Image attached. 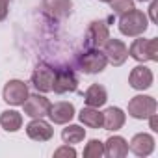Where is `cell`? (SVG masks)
<instances>
[{
	"label": "cell",
	"mask_w": 158,
	"mask_h": 158,
	"mask_svg": "<svg viewBox=\"0 0 158 158\" xmlns=\"http://www.w3.org/2000/svg\"><path fill=\"white\" fill-rule=\"evenodd\" d=\"M149 26V21H147V15L139 10H130L127 13L121 15L119 19V32L127 37H138L141 34H145Z\"/></svg>",
	"instance_id": "cell-1"
},
{
	"label": "cell",
	"mask_w": 158,
	"mask_h": 158,
	"mask_svg": "<svg viewBox=\"0 0 158 158\" xmlns=\"http://www.w3.org/2000/svg\"><path fill=\"white\" fill-rule=\"evenodd\" d=\"M128 56L134 58L136 61L143 63V61H158V39H134L130 48H128Z\"/></svg>",
	"instance_id": "cell-2"
},
{
	"label": "cell",
	"mask_w": 158,
	"mask_h": 158,
	"mask_svg": "<svg viewBox=\"0 0 158 158\" xmlns=\"http://www.w3.org/2000/svg\"><path fill=\"white\" fill-rule=\"evenodd\" d=\"M78 69L86 74H97L102 73L108 65V60L104 56V52H101L99 48H89L86 52H82L78 56Z\"/></svg>",
	"instance_id": "cell-3"
},
{
	"label": "cell",
	"mask_w": 158,
	"mask_h": 158,
	"mask_svg": "<svg viewBox=\"0 0 158 158\" xmlns=\"http://www.w3.org/2000/svg\"><path fill=\"white\" fill-rule=\"evenodd\" d=\"M156 114V101L149 95H136L128 102V115L134 119H147Z\"/></svg>",
	"instance_id": "cell-4"
},
{
	"label": "cell",
	"mask_w": 158,
	"mask_h": 158,
	"mask_svg": "<svg viewBox=\"0 0 158 158\" xmlns=\"http://www.w3.org/2000/svg\"><path fill=\"white\" fill-rule=\"evenodd\" d=\"M78 88V78L71 69H60L54 73V82H52V91L58 95L63 93H73Z\"/></svg>",
	"instance_id": "cell-5"
},
{
	"label": "cell",
	"mask_w": 158,
	"mask_h": 158,
	"mask_svg": "<svg viewBox=\"0 0 158 158\" xmlns=\"http://www.w3.org/2000/svg\"><path fill=\"white\" fill-rule=\"evenodd\" d=\"M4 101L11 106H23L24 101L28 99V86L23 82V80H10L6 86H4Z\"/></svg>",
	"instance_id": "cell-6"
},
{
	"label": "cell",
	"mask_w": 158,
	"mask_h": 158,
	"mask_svg": "<svg viewBox=\"0 0 158 158\" xmlns=\"http://www.w3.org/2000/svg\"><path fill=\"white\" fill-rule=\"evenodd\" d=\"M104 47V56H106V60L114 65V67H119V65H123L125 61H127V58H128V48H127V45L121 41V39H112V37H108V41L102 45Z\"/></svg>",
	"instance_id": "cell-7"
},
{
	"label": "cell",
	"mask_w": 158,
	"mask_h": 158,
	"mask_svg": "<svg viewBox=\"0 0 158 158\" xmlns=\"http://www.w3.org/2000/svg\"><path fill=\"white\" fill-rule=\"evenodd\" d=\"M54 73H56V71H54L52 67L45 65V63L37 65L35 71L32 73V86H34L37 91H41V93H48V91H52Z\"/></svg>",
	"instance_id": "cell-8"
},
{
	"label": "cell",
	"mask_w": 158,
	"mask_h": 158,
	"mask_svg": "<svg viewBox=\"0 0 158 158\" xmlns=\"http://www.w3.org/2000/svg\"><path fill=\"white\" fill-rule=\"evenodd\" d=\"M23 108H24V114L30 115L32 119H35V117H45V115L48 114L50 101H48L45 95L34 93V95H28V99L24 101Z\"/></svg>",
	"instance_id": "cell-9"
},
{
	"label": "cell",
	"mask_w": 158,
	"mask_h": 158,
	"mask_svg": "<svg viewBox=\"0 0 158 158\" xmlns=\"http://www.w3.org/2000/svg\"><path fill=\"white\" fill-rule=\"evenodd\" d=\"M108 37H110V30L104 21H93L86 32V39L91 48H101L108 41Z\"/></svg>",
	"instance_id": "cell-10"
},
{
	"label": "cell",
	"mask_w": 158,
	"mask_h": 158,
	"mask_svg": "<svg viewBox=\"0 0 158 158\" xmlns=\"http://www.w3.org/2000/svg\"><path fill=\"white\" fill-rule=\"evenodd\" d=\"M26 134L34 141H48L52 138L54 130H52L50 123L43 121V117H35L26 125Z\"/></svg>",
	"instance_id": "cell-11"
},
{
	"label": "cell",
	"mask_w": 158,
	"mask_h": 158,
	"mask_svg": "<svg viewBox=\"0 0 158 158\" xmlns=\"http://www.w3.org/2000/svg\"><path fill=\"white\" fill-rule=\"evenodd\" d=\"M152 80H154V76H152V71L145 65H138L130 71V76H128V84L134 88V89H149L152 86Z\"/></svg>",
	"instance_id": "cell-12"
},
{
	"label": "cell",
	"mask_w": 158,
	"mask_h": 158,
	"mask_svg": "<svg viewBox=\"0 0 158 158\" xmlns=\"http://www.w3.org/2000/svg\"><path fill=\"white\" fill-rule=\"evenodd\" d=\"M73 2L71 0H43V11L56 21H61L71 15Z\"/></svg>",
	"instance_id": "cell-13"
},
{
	"label": "cell",
	"mask_w": 158,
	"mask_h": 158,
	"mask_svg": "<svg viewBox=\"0 0 158 158\" xmlns=\"http://www.w3.org/2000/svg\"><path fill=\"white\" fill-rule=\"evenodd\" d=\"M47 115H48L50 121L56 123V125H67V123L74 117V106H73V102H65V101H61V102L50 104Z\"/></svg>",
	"instance_id": "cell-14"
},
{
	"label": "cell",
	"mask_w": 158,
	"mask_h": 158,
	"mask_svg": "<svg viewBox=\"0 0 158 158\" xmlns=\"http://www.w3.org/2000/svg\"><path fill=\"white\" fill-rule=\"evenodd\" d=\"M128 151H132L136 156H149L154 151V138L147 132H139L130 139Z\"/></svg>",
	"instance_id": "cell-15"
},
{
	"label": "cell",
	"mask_w": 158,
	"mask_h": 158,
	"mask_svg": "<svg viewBox=\"0 0 158 158\" xmlns=\"http://www.w3.org/2000/svg\"><path fill=\"white\" fill-rule=\"evenodd\" d=\"M104 154L108 158H125L128 154V143L121 136H112L104 143Z\"/></svg>",
	"instance_id": "cell-16"
},
{
	"label": "cell",
	"mask_w": 158,
	"mask_h": 158,
	"mask_svg": "<svg viewBox=\"0 0 158 158\" xmlns=\"http://www.w3.org/2000/svg\"><path fill=\"white\" fill-rule=\"evenodd\" d=\"M125 119H127V115H125V112L121 110V108H115V106H110L104 114H102V127L106 128V130H119L123 125H125Z\"/></svg>",
	"instance_id": "cell-17"
},
{
	"label": "cell",
	"mask_w": 158,
	"mask_h": 158,
	"mask_svg": "<svg viewBox=\"0 0 158 158\" xmlns=\"http://www.w3.org/2000/svg\"><path fill=\"white\" fill-rule=\"evenodd\" d=\"M84 101L88 106H93V108H101L102 104H106L108 101V93L106 89L101 86V84H91L88 88V91L84 93Z\"/></svg>",
	"instance_id": "cell-18"
},
{
	"label": "cell",
	"mask_w": 158,
	"mask_h": 158,
	"mask_svg": "<svg viewBox=\"0 0 158 158\" xmlns=\"http://www.w3.org/2000/svg\"><path fill=\"white\" fill-rule=\"evenodd\" d=\"M0 127L6 132H17L23 127V115L15 110H4L0 114Z\"/></svg>",
	"instance_id": "cell-19"
},
{
	"label": "cell",
	"mask_w": 158,
	"mask_h": 158,
	"mask_svg": "<svg viewBox=\"0 0 158 158\" xmlns=\"http://www.w3.org/2000/svg\"><path fill=\"white\" fill-rule=\"evenodd\" d=\"M78 119L89 128H101L102 127V112H99V108H93V106L82 108V112L78 114Z\"/></svg>",
	"instance_id": "cell-20"
},
{
	"label": "cell",
	"mask_w": 158,
	"mask_h": 158,
	"mask_svg": "<svg viewBox=\"0 0 158 158\" xmlns=\"http://www.w3.org/2000/svg\"><path fill=\"white\" fill-rule=\"evenodd\" d=\"M86 138V130L78 125H67L63 130H61V139L63 143L67 145H74V143H80L82 139Z\"/></svg>",
	"instance_id": "cell-21"
},
{
	"label": "cell",
	"mask_w": 158,
	"mask_h": 158,
	"mask_svg": "<svg viewBox=\"0 0 158 158\" xmlns=\"http://www.w3.org/2000/svg\"><path fill=\"white\" fill-rule=\"evenodd\" d=\"M102 154H104V143L101 139H89L84 149V156L86 158H101Z\"/></svg>",
	"instance_id": "cell-22"
},
{
	"label": "cell",
	"mask_w": 158,
	"mask_h": 158,
	"mask_svg": "<svg viewBox=\"0 0 158 158\" xmlns=\"http://www.w3.org/2000/svg\"><path fill=\"white\" fill-rule=\"evenodd\" d=\"M110 8L114 13L123 15V13L134 10V0H110Z\"/></svg>",
	"instance_id": "cell-23"
},
{
	"label": "cell",
	"mask_w": 158,
	"mask_h": 158,
	"mask_svg": "<svg viewBox=\"0 0 158 158\" xmlns=\"http://www.w3.org/2000/svg\"><path fill=\"white\" fill-rule=\"evenodd\" d=\"M54 156H56V158H61V156H67V158H74V156H76V151L65 143L63 147H60V149H56V151H54Z\"/></svg>",
	"instance_id": "cell-24"
},
{
	"label": "cell",
	"mask_w": 158,
	"mask_h": 158,
	"mask_svg": "<svg viewBox=\"0 0 158 158\" xmlns=\"http://www.w3.org/2000/svg\"><path fill=\"white\" fill-rule=\"evenodd\" d=\"M8 6H10V0H0V21H4L8 17Z\"/></svg>",
	"instance_id": "cell-25"
},
{
	"label": "cell",
	"mask_w": 158,
	"mask_h": 158,
	"mask_svg": "<svg viewBox=\"0 0 158 158\" xmlns=\"http://www.w3.org/2000/svg\"><path fill=\"white\" fill-rule=\"evenodd\" d=\"M156 8H158V0H152L151 8H149V13H151V21L152 23H156Z\"/></svg>",
	"instance_id": "cell-26"
},
{
	"label": "cell",
	"mask_w": 158,
	"mask_h": 158,
	"mask_svg": "<svg viewBox=\"0 0 158 158\" xmlns=\"http://www.w3.org/2000/svg\"><path fill=\"white\" fill-rule=\"evenodd\" d=\"M147 119H149V123H151V130H154V132H158V119H156V114H152V115H149Z\"/></svg>",
	"instance_id": "cell-27"
},
{
	"label": "cell",
	"mask_w": 158,
	"mask_h": 158,
	"mask_svg": "<svg viewBox=\"0 0 158 158\" xmlns=\"http://www.w3.org/2000/svg\"><path fill=\"white\" fill-rule=\"evenodd\" d=\"M99 2H110V0H99Z\"/></svg>",
	"instance_id": "cell-28"
},
{
	"label": "cell",
	"mask_w": 158,
	"mask_h": 158,
	"mask_svg": "<svg viewBox=\"0 0 158 158\" xmlns=\"http://www.w3.org/2000/svg\"><path fill=\"white\" fill-rule=\"evenodd\" d=\"M139 2H147V0H139Z\"/></svg>",
	"instance_id": "cell-29"
}]
</instances>
